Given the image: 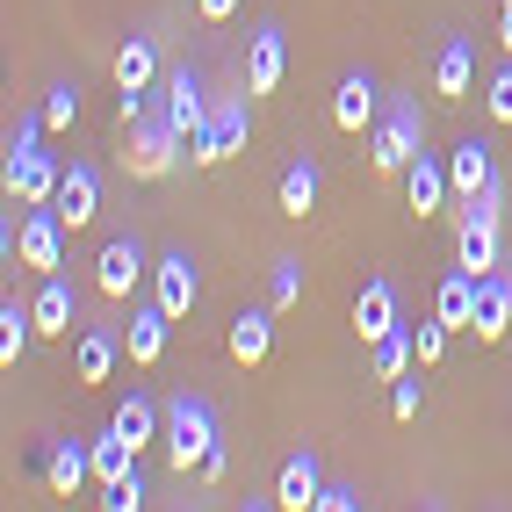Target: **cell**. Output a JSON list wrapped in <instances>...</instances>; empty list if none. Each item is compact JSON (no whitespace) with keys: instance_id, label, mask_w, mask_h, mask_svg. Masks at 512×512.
I'll return each instance as SVG.
<instances>
[{"instance_id":"obj_38","label":"cell","mask_w":512,"mask_h":512,"mask_svg":"<svg viewBox=\"0 0 512 512\" xmlns=\"http://www.w3.org/2000/svg\"><path fill=\"white\" fill-rule=\"evenodd\" d=\"M318 512H361V491H354V484H339V476H325V498H318Z\"/></svg>"},{"instance_id":"obj_6","label":"cell","mask_w":512,"mask_h":512,"mask_svg":"<svg viewBox=\"0 0 512 512\" xmlns=\"http://www.w3.org/2000/svg\"><path fill=\"white\" fill-rule=\"evenodd\" d=\"M58 152H44V145H29V152H8V202H22V210H37V202H51L58 195Z\"/></svg>"},{"instance_id":"obj_4","label":"cell","mask_w":512,"mask_h":512,"mask_svg":"<svg viewBox=\"0 0 512 512\" xmlns=\"http://www.w3.org/2000/svg\"><path fill=\"white\" fill-rule=\"evenodd\" d=\"M246 138H253V109H246V94H217V101H210V123H202V130H195V145H188V159H195V166H224V159L246 152Z\"/></svg>"},{"instance_id":"obj_14","label":"cell","mask_w":512,"mask_h":512,"mask_svg":"<svg viewBox=\"0 0 512 512\" xmlns=\"http://www.w3.org/2000/svg\"><path fill=\"white\" fill-rule=\"evenodd\" d=\"M375 116H383V87H375L368 73H347L332 94V123L339 130H375Z\"/></svg>"},{"instance_id":"obj_37","label":"cell","mask_w":512,"mask_h":512,"mask_svg":"<svg viewBox=\"0 0 512 512\" xmlns=\"http://www.w3.org/2000/svg\"><path fill=\"white\" fill-rule=\"evenodd\" d=\"M440 354H448V325H440V318H426V325H419V368H433Z\"/></svg>"},{"instance_id":"obj_28","label":"cell","mask_w":512,"mask_h":512,"mask_svg":"<svg viewBox=\"0 0 512 512\" xmlns=\"http://www.w3.org/2000/svg\"><path fill=\"white\" fill-rule=\"evenodd\" d=\"M412 368H419V325H397V332L375 339V375H383V383H397V375H412Z\"/></svg>"},{"instance_id":"obj_34","label":"cell","mask_w":512,"mask_h":512,"mask_svg":"<svg viewBox=\"0 0 512 512\" xmlns=\"http://www.w3.org/2000/svg\"><path fill=\"white\" fill-rule=\"evenodd\" d=\"M101 505H109V512H138V505H145V469H130L123 484H109V491H101Z\"/></svg>"},{"instance_id":"obj_33","label":"cell","mask_w":512,"mask_h":512,"mask_svg":"<svg viewBox=\"0 0 512 512\" xmlns=\"http://www.w3.org/2000/svg\"><path fill=\"white\" fill-rule=\"evenodd\" d=\"M267 303H275V311H296V303H303V260H275V282H267Z\"/></svg>"},{"instance_id":"obj_22","label":"cell","mask_w":512,"mask_h":512,"mask_svg":"<svg viewBox=\"0 0 512 512\" xmlns=\"http://www.w3.org/2000/svg\"><path fill=\"white\" fill-rule=\"evenodd\" d=\"M152 80H159V44L152 37H123V51H116V94H152Z\"/></svg>"},{"instance_id":"obj_21","label":"cell","mask_w":512,"mask_h":512,"mask_svg":"<svg viewBox=\"0 0 512 512\" xmlns=\"http://www.w3.org/2000/svg\"><path fill=\"white\" fill-rule=\"evenodd\" d=\"M44 484H51L58 498H80V491L94 484V455L80 448V440H58V448L44 455Z\"/></svg>"},{"instance_id":"obj_32","label":"cell","mask_w":512,"mask_h":512,"mask_svg":"<svg viewBox=\"0 0 512 512\" xmlns=\"http://www.w3.org/2000/svg\"><path fill=\"white\" fill-rule=\"evenodd\" d=\"M37 109H44L51 130H73V123H80V87H73V80H58V87L37 101Z\"/></svg>"},{"instance_id":"obj_19","label":"cell","mask_w":512,"mask_h":512,"mask_svg":"<svg viewBox=\"0 0 512 512\" xmlns=\"http://www.w3.org/2000/svg\"><path fill=\"white\" fill-rule=\"evenodd\" d=\"M318 188H325L318 159H311V152L289 159V166H282V181H275V210H282V217H311V210H318Z\"/></svg>"},{"instance_id":"obj_16","label":"cell","mask_w":512,"mask_h":512,"mask_svg":"<svg viewBox=\"0 0 512 512\" xmlns=\"http://www.w3.org/2000/svg\"><path fill=\"white\" fill-rule=\"evenodd\" d=\"M397 325H404V311H397V289H390L383 275H375V282H361V296H354V332L375 347V339H383V332H397Z\"/></svg>"},{"instance_id":"obj_30","label":"cell","mask_w":512,"mask_h":512,"mask_svg":"<svg viewBox=\"0 0 512 512\" xmlns=\"http://www.w3.org/2000/svg\"><path fill=\"white\" fill-rule=\"evenodd\" d=\"M159 419H166V412H159V404H152V397H130V404H116V419H109V426H116V433L130 440V448H138V455H145V448H152V440L166 433Z\"/></svg>"},{"instance_id":"obj_39","label":"cell","mask_w":512,"mask_h":512,"mask_svg":"<svg viewBox=\"0 0 512 512\" xmlns=\"http://www.w3.org/2000/svg\"><path fill=\"white\" fill-rule=\"evenodd\" d=\"M224 476H231V448L217 440V448H210V462H202V484H224Z\"/></svg>"},{"instance_id":"obj_2","label":"cell","mask_w":512,"mask_h":512,"mask_svg":"<svg viewBox=\"0 0 512 512\" xmlns=\"http://www.w3.org/2000/svg\"><path fill=\"white\" fill-rule=\"evenodd\" d=\"M166 469H174V476H188V469H202V462H210V448H217V412H210V404H202V397H174V404H166Z\"/></svg>"},{"instance_id":"obj_15","label":"cell","mask_w":512,"mask_h":512,"mask_svg":"<svg viewBox=\"0 0 512 512\" xmlns=\"http://www.w3.org/2000/svg\"><path fill=\"white\" fill-rule=\"evenodd\" d=\"M455 267H469V275H498V217L462 210V231H455Z\"/></svg>"},{"instance_id":"obj_11","label":"cell","mask_w":512,"mask_h":512,"mask_svg":"<svg viewBox=\"0 0 512 512\" xmlns=\"http://www.w3.org/2000/svg\"><path fill=\"white\" fill-rule=\"evenodd\" d=\"M404 195H412V217H419V224H426V217H440V202L455 195L448 159H440V152H419L412 166H404Z\"/></svg>"},{"instance_id":"obj_3","label":"cell","mask_w":512,"mask_h":512,"mask_svg":"<svg viewBox=\"0 0 512 512\" xmlns=\"http://www.w3.org/2000/svg\"><path fill=\"white\" fill-rule=\"evenodd\" d=\"M419 152H426V109L412 94H397L390 116L375 123V138H368V159H375V174H404Z\"/></svg>"},{"instance_id":"obj_26","label":"cell","mask_w":512,"mask_h":512,"mask_svg":"<svg viewBox=\"0 0 512 512\" xmlns=\"http://www.w3.org/2000/svg\"><path fill=\"white\" fill-rule=\"evenodd\" d=\"M166 325H174V318H166L159 303H152V311H130V332H123V347H130V361H138V368H152V361L166 354Z\"/></svg>"},{"instance_id":"obj_25","label":"cell","mask_w":512,"mask_h":512,"mask_svg":"<svg viewBox=\"0 0 512 512\" xmlns=\"http://www.w3.org/2000/svg\"><path fill=\"white\" fill-rule=\"evenodd\" d=\"M267 347H275V318H267V311H238V318H231V361L260 368Z\"/></svg>"},{"instance_id":"obj_7","label":"cell","mask_w":512,"mask_h":512,"mask_svg":"<svg viewBox=\"0 0 512 512\" xmlns=\"http://www.w3.org/2000/svg\"><path fill=\"white\" fill-rule=\"evenodd\" d=\"M145 275H152V260H145V246H138V238H109V246L94 253V289L109 296V303H123L130 289L145 282Z\"/></svg>"},{"instance_id":"obj_10","label":"cell","mask_w":512,"mask_h":512,"mask_svg":"<svg viewBox=\"0 0 512 512\" xmlns=\"http://www.w3.org/2000/svg\"><path fill=\"white\" fill-rule=\"evenodd\" d=\"M166 116H174V130L188 145H195V130L210 123V87H202L195 65H174V73H166Z\"/></svg>"},{"instance_id":"obj_24","label":"cell","mask_w":512,"mask_h":512,"mask_svg":"<svg viewBox=\"0 0 512 512\" xmlns=\"http://www.w3.org/2000/svg\"><path fill=\"white\" fill-rule=\"evenodd\" d=\"M87 455H94V484H101V491L123 484V476L138 469V448H130V440H123L116 426H109V433H94V440H87Z\"/></svg>"},{"instance_id":"obj_27","label":"cell","mask_w":512,"mask_h":512,"mask_svg":"<svg viewBox=\"0 0 512 512\" xmlns=\"http://www.w3.org/2000/svg\"><path fill=\"white\" fill-rule=\"evenodd\" d=\"M29 311H37V332H73V289H65V275H44L37 296H29Z\"/></svg>"},{"instance_id":"obj_40","label":"cell","mask_w":512,"mask_h":512,"mask_svg":"<svg viewBox=\"0 0 512 512\" xmlns=\"http://www.w3.org/2000/svg\"><path fill=\"white\" fill-rule=\"evenodd\" d=\"M195 15H202V22H231L238 0H195Z\"/></svg>"},{"instance_id":"obj_36","label":"cell","mask_w":512,"mask_h":512,"mask_svg":"<svg viewBox=\"0 0 512 512\" xmlns=\"http://www.w3.org/2000/svg\"><path fill=\"white\" fill-rule=\"evenodd\" d=\"M484 109H491V123H512V65H498V73H491Z\"/></svg>"},{"instance_id":"obj_31","label":"cell","mask_w":512,"mask_h":512,"mask_svg":"<svg viewBox=\"0 0 512 512\" xmlns=\"http://www.w3.org/2000/svg\"><path fill=\"white\" fill-rule=\"evenodd\" d=\"M29 339H37V311L8 296V303H0V368H15V361H22Z\"/></svg>"},{"instance_id":"obj_5","label":"cell","mask_w":512,"mask_h":512,"mask_svg":"<svg viewBox=\"0 0 512 512\" xmlns=\"http://www.w3.org/2000/svg\"><path fill=\"white\" fill-rule=\"evenodd\" d=\"M65 231H73V224H65L51 202H37V210L15 224V260L29 267V275H58V267H65Z\"/></svg>"},{"instance_id":"obj_1","label":"cell","mask_w":512,"mask_h":512,"mask_svg":"<svg viewBox=\"0 0 512 512\" xmlns=\"http://www.w3.org/2000/svg\"><path fill=\"white\" fill-rule=\"evenodd\" d=\"M181 145H188V138L174 130L166 101H159V109H138V116L123 123V174H130V181H166V174L181 166Z\"/></svg>"},{"instance_id":"obj_12","label":"cell","mask_w":512,"mask_h":512,"mask_svg":"<svg viewBox=\"0 0 512 512\" xmlns=\"http://www.w3.org/2000/svg\"><path fill=\"white\" fill-rule=\"evenodd\" d=\"M318 498H325V469H318L311 448H303V455H289L282 476H275V505H282V512H318Z\"/></svg>"},{"instance_id":"obj_23","label":"cell","mask_w":512,"mask_h":512,"mask_svg":"<svg viewBox=\"0 0 512 512\" xmlns=\"http://www.w3.org/2000/svg\"><path fill=\"white\" fill-rule=\"evenodd\" d=\"M123 354H130V347H123L116 332H80V347H73V368H80V383H109Z\"/></svg>"},{"instance_id":"obj_8","label":"cell","mask_w":512,"mask_h":512,"mask_svg":"<svg viewBox=\"0 0 512 512\" xmlns=\"http://www.w3.org/2000/svg\"><path fill=\"white\" fill-rule=\"evenodd\" d=\"M195 296H202L195 260H188V253H159V260H152V303H159L166 318H188V311H195Z\"/></svg>"},{"instance_id":"obj_17","label":"cell","mask_w":512,"mask_h":512,"mask_svg":"<svg viewBox=\"0 0 512 512\" xmlns=\"http://www.w3.org/2000/svg\"><path fill=\"white\" fill-rule=\"evenodd\" d=\"M448 181H455V202H476L491 181H498V166H491V145L484 138H462L448 152Z\"/></svg>"},{"instance_id":"obj_29","label":"cell","mask_w":512,"mask_h":512,"mask_svg":"<svg viewBox=\"0 0 512 512\" xmlns=\"http://www.w3.org/2000/svg\"><path fill=\"white\" fill-rule=\"evenodd\" d=\"M469 80H476V44H469V37H455L448 51L433 58V87L448 94V101H462V94H469Z\"/></svg>"},{"instance_id":"obj_18","label":"cell","mask_w":512,"mask_h":512,"mask_svg":"<svg viewBox=\"0 0 512 512\" xmlns=\"http://www.w3.org/2000/svg\"><path fill=\"white\" fill-rule=\"evenodd\" d=\"M484 347H498V339L512 332V275L498 267V275H484V289H476V325H469Z\"/></svg>"},{"instance_id":"obj_35","label":"cell","mask_w":512,"mask_h":512,"mask_svg":"<svg viewBox=\"0 0 512 512\" xmlns=\"http://www.w3.org/2000/svg\"><path fill=\"white\" fill-rule=\"evenodd\" d=\"M426 412V390L412 383V375H397V390H390V419H404V426H412Z\"/></svg>"},{"instance_id":"obj_42","label":"cell","mask_w":512,"mask_h":512,"mask_svg":"<svg viewBox=\"0 0 512 512\" xmlns=\"http://www.w3.org/2000/svg\"><path fill=\"white\" fill-rule=\"evenodd\" d=\"M498 8H512V0H498Z\"/></svg>"},{"instance_id":"obj_9","label":"cell","mask_w":512,"mask_h":512,"mask_svg":"<svg viewBox=\"0 0 512 512\" xmlns=\"http://www.w3.org/2000/svg\"><path fill=\"white\" fill-rule=\"evenodd\" d=\"M51 210H58L65 224H73V231H87V224L101 217V174H94L87 159H73V166L58 174V195H51Z\"/></svg>"},{"instance_id":"obj_13","label":"cell","mask_w":512,"mask_h":512,"mask_svg":"<svg viewBox=\"0 0 512 512\" xmlns=\"http://www.w3.org/2000/svg\"><path fill=\"white\" fill-rule=\"evenodd\" d=\"M282 73H289V44H282L275 22H260L253 29V51H246V94H275Z\"/></svg>"},{"instance_id":"obj_41","label":"cell","mask_w":512,"mask_h":512,"mask_svg":"<svg viewBox=\"0 0 512 512\" xmlns=\"http://www.w3.org/2000/svg\"><path fill=\"white\" fill-rule=\"evenodd\" d=\"M498 44H505V58H512V8L498 15Z\"/></svg>"},{"instance_id":"obj_20","label":"cell","mask_w":512,"mask_h":512,"mask_svg":"<svg viewBox=\"0 0 512 512\" xmlns=\"http://www.w3.org/2000/svg\"><path fill=\"white\" fill-rule=\"evenodd\" d=\"M476 289H484V275H469V267H455V275L433 289V318L448 325V332H469V325H476Z\"/></svg>"}]
</instances>
